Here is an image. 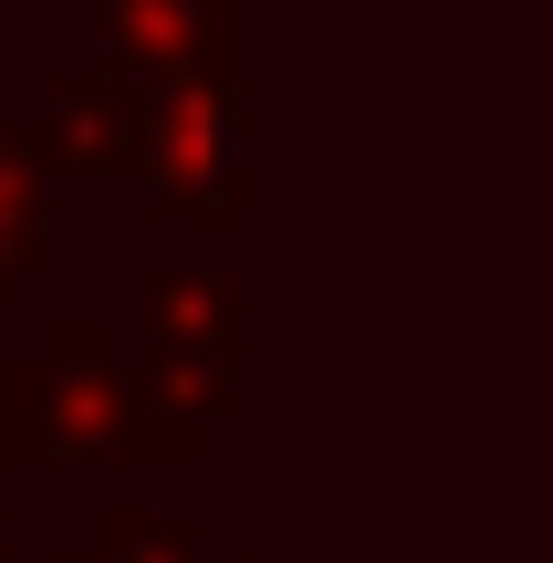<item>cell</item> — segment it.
Masks as SVG:
<instances>
[{"label": "cell", "instance_id": "cell-1", "mask_svg": "<svg viewBox=\"0 0 553 563\" xmlns=\"http://www.w3.org/2000/svg\"><path fill=\"white\" fill-rule=\"evenodd\" d=\"M0 439L11 460H136V397L125 376H104V334L84 313H63L42 334V365L11 376Z\"/></svg>", "mask_w": 553, "mask_h": 563}, {"label": "cell", "instance_id": "cell-7", "mask_svg": "<svg viewBox=\"0 0 553 563\" xmlns=\"http://www.w3.org/2000/svg\"><path fill=\"white\" fill-rule=\"evenodd\" d=\"M84 563H199V543H188L178 522H146V511H115V522L95 532V553Z\"/></svg>", "mask_w": 553, "mask_h": 563}, {"label": "cell", "instance_id": "cell-3", "mask_svg": "<svg viewBox=\"0 0 553 563\" xmlns=\"http://www.w3.org/2000/svg\"><path fill=\"white\" fill-rule=\"evenodd\" d=\"M104 32H115V63L146 84H178L199 63L241 53V0H104Z\"/></svg>", "mask_w": 553, "mask_h": 563}, {"label": "cell", "instance_id": "cell-6", "mask_svg": "<svg viewBox=\"0 0 553 563\" xmlns=\"http://www.w3.org/2000/svg\"><path fill=\"white\" fill-rule=\"evenodd\" d=\"M42 230H53V199H42V157L0 136V282L42 262Z\"/></svg>", "mask_w": 553, "mask_h": 563}, {"label": "cell", "instance_id": "cell-5", "mask_svg": "<svg viewBox=\"0 0 553 563\" xmlns=\"http://www.w3.org/2000/svg\"><path fill=\"white\" fill-rule=\"evenodd\" d=\"M157 334L167 344H199V355H230V334H241V292H230L220 272H167L157 282Z\"/></svg>", "mask_w": 553, "mask_h": 563}, {"label": "cell", "instance_id": "cell-4", "mask_svg": "<svg viewBox=\"0 0 553 563\" xmlns=\"http://www.w3.org/2000/svg\"><path fill=\"white\" fill-rule=\"evenodd\" d=\"M125 397H136V460H178V449L199 439V418L230 397V355H199V344H157L146 386H125Z\"/></svg>", "mask_w": 553, "mask_h": 563}, {"label": "cell", "instance_id": "cell-8", "mask_svg": "<svg viewBox=\"0 0 553 563\" xmlns=\"http://www.w3.org/2000/svg\"><path fill=\"white\" fill-rule=\"evenodd\" d=\"M63 563H84V553H63Z\"/></svg>", "mask_w": 553, "mask_h": 563}, {"label": "cell", "instance_id": "cell-2", "mask_svg": "<svg viewBox=\"0 0 553 563\" xmlns=\"http://www.w3.org/2000/svg\"><path fill=\"white\" fill-rule=\"evenodd\" d=\"M42 167H84V178H157L167 157V95L146 74H104V84H53V125L21 136Z\"/></svg>", "mask_w": 553, "mask_h": 563}]
</instances>
